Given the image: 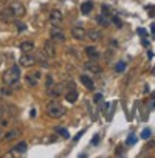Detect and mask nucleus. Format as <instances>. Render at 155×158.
I'll return each mask as SVG.
<instances>
[{
    "mask_svg": "<svg viewBox=\"0 0 155 158\" xmlns=\"http://www.w3.org/2000/svg\"><path fill=\"white\" fill-rule=\"evenodd\" d=\"M19 48H20L23 53H31V51L34 50V44H33L31 40H23V42H20Z\"/></svg>",
    "mask_w": 155,
    "mask_h": 158,
    "instance_id": "nucleus-17",
    "label": "nucleus"
},
{
    "mask_svg": "<svg viewBox=\"0 0 155 158\" xmlns=\"http://www.w3.org/2000/svg\"><path fill=\"white\" fill-rule=\"evenodd\" d=\"M86 54H87L90 59H95V60H96V59H99V56H101V54H99V51H98L95 47H87V48H86Z\"/></svg>",
    "mask_w": 155,
    "mask_h": 158,
    "instance_id": "nucleus-19",
    "label": "nucleus"
},
{
    "mask_svg": "<svg viewBox=\"0 0 155 158\" xmlns=\"http://www.w3.org/2000/svg\"><path fill=\"white\" fill-rule=\"evenodd\" d=\"M16 27H17V31H25L27 30L25 23H22V22H16Z\"/></svg>",
    "mask_w": 155,
    "mask_h": 158,
    "instance_id": "nucleus-28",
    "label": "nucleus"
},
{
    "mask_svg": "<svg viewBox=\"0 0 155 158\" xmlns=\"http://www.w3.org/2000/svg\"><path fill=\"white\" fill-rule=\"evenodd\" d=\"M3 135H5V132H3V127H0V141H3Z\"/></svg>",
    "mask_w": 155,
    "mask_h": 158,
    "instance_id": "nucleus-32",
    "label": "nucleus"
},
{
    "mask_svg": "<svg viewBox=\"0 0 155 158\" xmlns=\"http://www.w3.org/2000/svg\"><path fill=\"white\" fill-rule=\"evenodd\" d=\"M6 8L10 10V13L13 14V17H14V19H20V17H23V16H25V13H27V10H25L23 3L17 2V0H14V2H10Z\"/></svg>",
    "mask_w": 155,
    "mask_h": 158,
    "instance_id": "nucleus-3",
    "label": "nucleus"
},
{
    "mask_svg": "<svg viewBox=\"0 0 155 158\" xmlns=\"http://www.w3.org/2000/svg\"><path fill=\"white\" fill-rule=\"evenodd\" d=\"M53 85H54V82H53V77L48 74V76H47V84H45V87H47V90H48V89H51Z\"/></svg>",
    "mask_w": 155,
    "mask_h": 158,
    "instance_id": "nucleus-27",
    "label": "nucleus"
},
{
    "mask_svg": "<svg viewBox=\"0 0 155 158\" xmlns=\"http://www.w3.org/2000/svg\"><path fill=\"white\" fill-rule=\"evenodd\" d=\"M136 31H138V34H140V36H141L143 39H144V37H147V31H146L144 28H138Z\"/></svg>",
    "mask_w": 155,
    "mask_h": 158,
    "instance_id": "nucleus-29",
    "label": "nucleus"
},
{
    "mask_svg": "<svg viewBox=\"0 0 155 158\" xmlns=\"http://www.w3.org/2000/svg\"><path fill=\"white\" fill-rule=\"evenodd\" d=\"M3 82L13 90L20 87V67L19 65H13L3 73Z\"/></svg>",
    "mask_w": 155,
    "mask_h": 158,
    "instance_id": "nucleus-1",
    "label": "nucleus"
},
{
    "mask_svg": "<svg viewBox=\"0 0 155 158\" xmlns=\"http://www.w3.org/2000/svg\"><path fill=\"white\" fill-rule=\"evenodd\" d=\"M56 132H57L59 135H62L64 138H68V136H70L68 130H67V129H64V127H56Z\"/></svg>",
    "mask_w": 155,
    "mask_h": 158,
    "instance_id": "nucleus-23",
    "label": "nucleus"
},
{
    "mask_svg": "<svg viewBox=\"0 0 155 158\" xmlns=\"http://www.w3.org/2000/svg\"><path fill=\"white\" fill-rule=\"evenodd\" d=\"M70 33H71V37L76 39V40H84V39L87 37V31H86V28H84L82 25H74V27H71Z\"/></svg>",
    "mask_w": 155,
    "mask_h": 158,
    "instance_id": "nucleus-5",
    "label": "nucleus"
},
{
    "mask_svg": "<svg viewBox=\"0 0 155 158\" xmlns=\"http://www.w3.org/2000/svg\"><path fill=\"white\" fill-rule=\"evenodd\" d=\"M135 143H136V136H135L133 133H130V135L127 136V139H126V144H127V146H133Z\"/></svg>",
    "mask_w": 155,
    "mask_h": 158,
    "instance_id": "nucleus-24",
    "label": "nucleus"
},
{
    "mask_svg": "<svg viewBox=\"0 0 155 158\" xmlns=\"http://www.w3.org/2000/svg\"><path fill=\"white\" fill-rule=\"evenodd\" d=\"M45 112H47V115H48L50 118H53V119H59V118H62V116L65 115L64 106H62L61 102H57V101H50V102L47 104V107H45Z\"/></svg>",
    "mask_w": 155,
    "mask_h": 158,
    "instance_id": "nucleus-2",
    "label": "nucleus"
},
{
    "mask_svg": "<svg viewBox=\"0 0 155 158\" xmlns=\"http://www.w3.org/2000/svg\"><path fill=\"white\" fill-rule=\"evenodd\" d=\"M19 62H20L22 67H31V65H34V64L37 62V59H36L31 53H23V54L19 57Z\"/></svg>",
    "mask_w": 155,
    "mask_h": 158,
    "instance_id": "nucleus-8",
    "label": "nucleus"
},
{
    "mask_svg": "<svg viewBox=\"0 0 155 158\" xmlns=\"http://www.w3.org/2000/svg\"><path fill=\"white\" fill-rule=\"evenodd\" d=\"M150 135H152V130H150L149 127L143 129V132H141V138H143V139H149V138H150Z\"/></svg>",
    "mask_w": 155,
    "mask_h": 158,
    "instance_id": "nucleus-22",
    "label": "nucleus"
},
{
    "mask_svg": "<svg viewBox=\"0 0 155 158\" xmlns=\"http://www.w3.org/2000/svg\"><path fill=\"white\" fill-rule=\"evenodd\" d=\"M110 22H113V23H115V27H118V28H121V27H123V22H121V19H118L116 16H112Z\"/></svg>",
    "mask_w": 155,
    "mask_h": 158,
    "instance_id": "nucleus-25",
    "label": "nucleus"
},
{
    "mask_svg": "<svg viewBox=\"0 0 155 158\" xmlns=\"http://www.w3.org/2000/svg\"><path fill=\"white\" fill-rule=\"evenodd\" d=\"M0 20H3V22H13L16 19L13 17V14L10 13L8 8H3V10H0Z\"/></svg>",
    "mask_w": 155,
    "mask_h": 158,
    "instance_id": "nucleus-16",
    "label": "nucleus"
},
{
    "mask_svg": "<svg viewBox=\"0 0 155 158\" xmlns=\"http://www.w3.org/2000/svg\"><path fill=\"white\" fill-rule=\"evenodd\" d=\"M103 14H104V16H110L109 8H107V6H104V5H103Z\"/></svg>",
    "mask_w": 155,
    "mask_h": 158,
    "instance_id": "nucleus-31",
    "label": "nucleus"
},
{
    "mask_svg": "<svg viewBox=\"0 0 155 158\" xmlns=\"http://www.w3.org/2000/svg\"><path fill=\"white\" fill-rule=\"evenodd\" d=\"M19 135H20V130H19V129H10V130L5 132V135H3V141H14Z\"/></svg>",
    "mask_w": 155,
    "mask_h": 158,
    "instance_id": "nucleus-13",
    "label": "nucleus"
},
{
    "mask_svg": "<svg viewBox=\"0 0 155 158\" xmlns=\"http://www.w3.org/2000/svg\"><path fill=\"white\" fill-rule=\"evenodd\" d=\"M27 149H28V144H27L25 141H20L19 144H16V146L13 147L11 153H25V152H27Z\"/></svg>",
    "mask_w": 155,
    "mask_h": 158,
    "instance_id": "nucleus-18",
    "label": "nucleus"
},
{
    "mask_svg": "<svg viewBox=\"0 0 155 158\" xmlns=\"http://www.w3.org/2000/svg\"><path fill=\"white\" fill-rule=\"evenodd\" d=\"M62 20H64V16H62V13L59 10H53L50 13V22H51V25H61Z\"/></svg>",
    "mask_w": 155,
    "mask_h": 158,
    "instance_id": "nucleus-12",
    "label": "nucleus"
},
{
    "mask_svg": "<svg viewBox=\"0 0 155 158\" xmlns=\"http://www.w3.org/2000/svg\"><path fill=\"white\" fill-rule=\"evenodd\" d=\"M81 82L84 84V87H86L87 90H93V89H95V82H93V79H92L89 74H82V76H81Z\"/></svg>",
    "mask_w": 155,
    "mask_h": 158,
    "instance_id": "nucleus-14",
    "label": "nucleus"
},
{
    "mask_svg": "<svg viewBox=\"0 0 155 158\" xmlns=\"http://www.w3.org/2000/svg\"><path fill=\"white\" fill-rule=\"evenodd\" d=\"M84 68H86L87 71L93 73V74H99V73L103 71L101 65H99L98 62H95V59H90L89 62H86V64H84Z\"/></svg>",
    "mask_w": 155,
    "mask_h": 158,
    "instance_id": "nucleus-10",
    "label": "nucleus"
},
{
    "mask_svg": "<svg viewBox=\"0 0 155 158\" xmlns=\"http://www.w3.org/2000/svg\"><path fill=\"white\" fill-rule=\"evenodd\" d=\"M98 141H99V135H96V138H95V139H93V141H92V143H93V144H96V143H98Z\"/></svg>",
    "mask_w": 155,
    "mask_h": 158,
    "instance_id": "nucleus-33",
    "label": "nucleus"
},
{
    "mask_svg": "<svg viewBox=\"0 0 155 158\" xmlns=\"http://www.w3.org/2000/svg\"><path fill=\"white\" fill-rule=\"evenodd\" d=\"M101 37H103V34H101V31H99V30L92 28V30H89V31H87V39H90L92 42H98Z\"/></svg>",
    "mask_w": 155,
    "mask_h": 158,
    "instance_id": "nucleus-15",
    "label": "nucleus"
},
{
    "mask_svg": "<svg viewBox=\"0 0 155 158\" xmlns=\"http://www.w3.org/2000/svg\"><path fill=\"white\" fill-rule=\"evenodd\" d=\"M126 67H127V64H126V62H118V64H116V67H115V70L121 73V71H124V70H126Z\"/></svg>",
    "mask_w": 155,
    "mask_h": 158,
    "instance_id": "nucleus-26",
    "label": "nucleus"
},
{
    "mask_svg": "<svg viewBox=\"0 0 155 158\" xmlns=\"http://www.w3.org/2000/svg\"><path fill=\"white\" fill-rule=\"evenodd\" d=\"M150 30H152V33L155 34V23H152V27H150Z\"/></svg>",
    "mask_w": 155,
    "mask_h": 158,
    "instance_id": "nucleus-34",
    "label": "nucleus"
},
{
    "mask_svg": "<svg viewBox=\"0 0 155 158\" xmlns=\"http://www.w3.org/2000/svg\"><path fill=\"white\" fill-rule=\"evenodd\" d=\"M101 101H103V95H101V93H98V95H95V102H96V104H99Z\"/></svg>",
    "mask_w": 155,
    "mask_h": 158,
    "instance_id": "nucleus-30",
    "label": "nucleus"
},
{
    "mask_svg": "<svg viewBox=\"0 0 155 158\" xmlns=\"http://www.w3.org/2000/svg\"><path fill=\"white\" fill-rule=\"evenodd\" d=\"M50 37L54 42H65V34H64V31L61 30L59 25H53V28L50 30Z\"/></svg>",
    "mask_w": 155,
    "mask_h": 158,
    "instance_id": "nucleus-6",
    "label": "nucleus"
},
{
    "mask_svg": "<svg viewBox=\"0 0 155 158\" xmlns=\"http://www.w3.org/2000/svg\"><path fill=\"white\" fill-rule=\"evenodd\" d=\"M153 74H155V68H153Z\"/></svg>",
    "mask_w": 155,
    "mask_h": 158,
    "instance_id": "nucleus-35",
    "label": "nucleus"
},
{
    "mask_svg": "<svg viewBox=\"0 0 155 158\" xmlns=\"http://www.w3.org/2000/svg\"><path fill=\"white\" fill-rule=\"evenodd\" d=\"M78 96H79V93H78V90L74 89V84H73V82H70V87H67L65 99H67V101H68L70 104H73V102H76Z\"/></svg>",
    "mask_w": 155,
    "mask_h": 158,
    "instance_id": "nucleus-9",
    "label": "nucleus"
},
{
    "mask_svg": "<svg viewBox=\"0 0 155 158\" xmlns=\"http://www.w3.org/2000/svg\"><path fill=\"white\" fill-rule=\"evenodd\" d=\"M93 11V2H90V0H87V2H84L81 5V13L82 14H90Z\"/></svg>",
    "mask_w": 155,
    "mask_h": 158,
    "instance_id": "nucleus-20",
    "label": "nucleus"
},
{
    "mask_svg": "<svg viewBox=\"0 0 155 158\" xmlns=\"http://www.w3.org/2000/svg\"><path fill=\"white\" fill-rule=\"evenodd\" d=\"M96 20H98V23H99L101 27H104V28H107V27L110 25V19H107V17H106L104 14L98 16V19H96Z\"/></svg>",
    "mask_w": 155,
    "mask_h": 158,
    "instance_id": "nucleus-21",
    "label": "nucleus"
},
{
    "mask_svg": "<svg viewBox=\"0 0 155 158\" xmlns=\"http://www.w3.org/2000/svg\"><path fill=\"white\" fill-rule=\"evenodd\" d=\"M44 53L47 54V57H56V44H54V40L53 39H48V40H45L44 42Z\"/></svg>",
    "mask_w": 155,
    "mask_h": 158,
    "instance_id": "nucleus-7",
    "label": "nucleus"
},
{
    "mask_svg": "<svg viewBox=\"0 0 155 158\" xmlns=\"http://www.w3.org/2000/svg\"><path fill=\"white\" fill-rule=\"evenodd\" d=\"M40 79H42V74H40L39 70H36V71H30V73L25 74V82H27L28 87H36V85L40 82Z\"/></svg>",
    "mask_w": 155,
    "mask_h": 158,
    "instance_id": "nucleus-4",
    "label": "nucleus"
},
{
    "mask_svg": "<svg viewBox=\"0 0 155 158\" xmlns=\"http://www.w3.org/2000/svg\"><path fill=\"white\" fill-rule=\"evenodd\" d=\"M47 93H48V96H50V98L57 99V98L64 93V87H62L61 84H54L51 89H48V90H47Z\"/></svg>",
    "mask_w": 155,
    "mask_h": 158,
    "instance_id": "nucleus-11",
    "label": "nucleus"
}]
</instances>
